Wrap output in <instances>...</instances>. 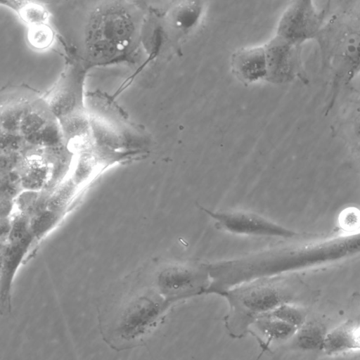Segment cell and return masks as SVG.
<instances>
[{
  "label": "cell",
  "instance_id": "1",
  "mask_svg": "<svg viewBox=\"0 0 360 360\" xmlns=\"http://www.w3.org/2000/svg\"><path fill=\"white\" fill-rule=\"evenodd\" d=\"M360 255V230L316 240L284 245L212 262L214 285L226 290L259 278L280 276Z\"/></svg>",
  "mask_w": 360,
  "mask_h": 360
},
{
  "label": "cell",
  "instance_id": "2",
  "mask_svg": "<svg viewBox=\"0 0 360 360\" xmlns=\"http://www.w3.org/2000/svg\"><path fill=\"white\" fill-rule=\"evenodd\" d=\"M143 17L139 7L131 1L97 4L84 27L86 63L102 65L127 58L139 45Z\"/></svg>",
  "mask_w": 360,
  "mask_h": 360
},
{
  "label": "cell",
  "instance_id": "3",
  "mask_svg": "<svg viewBox=\"0 0 360 360\" xmlns=\"http://www.w3.org/2000/svg\"><path fill=\"white\" fill-rule=\"evenodd\" d=\"M173 304L156 290L137 295L115 312L102 314L103 338L118 350L135 347L155 330Z\"/></svg>",
  "mask_w": 360,
  "mask_h": 360
},
{
  "label": "cell",
  "instance_id": "4",
  "mask_svg": "<svg viewBox=\"0 0 360 360\" xmlns=\"http://www.w3.org/2000/svg\"><path fill=\"white\" fill-rule=\"evenodd\" d=\"M226 299L229 311L224 325L232 338H241L251 324L280 305L290 303L291 295L278 276L259 278L219 292Z\"/></svg>",
  "mask_w": 360,
  "mask_h": 360
},
{
  "label": "cell",
  "instance_id": "5",
  "mask_svg": "<svg viewBox=\"0 0 360 360\" xmlns=\"http://www.w3.org/2000/svg\"><path fill=\"white\" fill-rule=\"evenodd\" d=\"M85 104L96 145L117 151L148 153L151 139L148 132L132 122L110 97L89 92Z\"/></svg>",
  "mask_w": 360,
  "mask_h": 360
},
{
  "label": "cell",
  "instance_id": "6",
  "mask_svg": "<svg viewBox=\"0 0 360 360\" xmlns=\"http://www.w3.org/2000/svg\"><path fill=\"white\" fill-rule=\"evenodd\" d=\"M88 67L80 60H69L56 82L42 96L58 122L87 115L84 89Z\"/></svg>",
  "mask_w": 360,
  "mask_h": 360
},
{
  "label": "cell",
  "instance_id": "7",
  "mask_svg": "<svg viewBox=\"0 0 360 360\" xmlns=\"http://www.w3.org/2000/svg\"><path fill=\"white\" fill-rule=\"evenodd\" d=\"M326 11L311 0L290 2L278 18L274 35L295 46L317 38L326 23Z\"/></svg>",
  "mask_w": 360,
  "mask_h": 360
},
{
  "label": "cell",
  "instance_id": "8",
  "mask_svg": "<svg viewBox=\"0 0 360 360\" xmlns=\"http://www.w3.org/2000/svg\"><path fill=\"white\" fill-rule=\"evenodd\" d=\"M210 277L204 264H170L156 274L155 290L166 300L175 304L184 300L207 294Z\"/></svg>",
  "mask_w": 360,
  "mask_h": 360
},
{
  "label": "cell",
  "instance_id": "9",
  "mask_svg": "<svg viewBox=\"0 0 360 360\" xmlns=\"http://www.w3.org/2000/svg\"><path fill=\"white\" fill-rule=\"evenodd\" d=\"M198 207L214 220L217 229L233 234L281 238H292L299 235L294 230L253 212L213 211L200 205Z\"/></svg>",
  "mask_w": 360,
  "mask_h": 360
},
{
  "label": "cell",
  "instance_id": "10",
  "mask_svg": "<svg viewBox=\"0 0 360 360\" xmlns=\"http://www.w3.org/2000/svg\"><path fill=\"white\" fill-rule=\"evenodd\" d=\"M267 63L266 82L273 84H286L308 79L302 56V46L291 44L274 35L264 44Z\"/></svg>",
  "mask_w": 360,
  "mask_h": 360
},
{
  "label": "cell",
  "instance_id": "11",
  "mask_svg": "<svg viewBox=\"0 0 360 360\" xmlns=\"http://www.w3.org/2000/svg\"><path fill=\"white\" fill-rule=\"evenodd\" d=\"M231 72L245 85L266 81V56L264 45L241 47L230 59Z\"/></svg>",
  "mask_w": 360,
  "mask_h": 360
},
{
  "label": "cell",
  "instance_id": "12",
  "mask_svg": "<svg viewBox=\"0 0 360 360\" xmlns=\"http://www.w3.org/2000/svg\"><path fill=\"white\" fill-rule=\"evenodd\" d=\"M15 169L20 176L22 189L41 191L48 186L51 176V165L43 149L27 146Z\"/></svg>",
  "mask_w": 360,
  "mask_h": 360
},
{
  "label": "cell",
  "instance_id": "13",
  "mask_svg": "<svg viewBox=\"0 0 360 360\" xmlns=\"http://www.w3.org/2000/svg\"><path fill=\"white\" fill-rule=\"evenodd\" d=\"M40 95L27 86H17L1 91V131L18 134L20 120L29 105Z\"/></svg>",
  "mask_w": 360,
  "mask_h": 360
},
{
  "label": "cell",
  "instance_id": "14",
  "mask_svg": "<svg viewBox=\"0 0 360 360\" xmlns=\"http://www.w3.org/2000/svg\"><path fill=\"white\" fill-rule=\"evenodd\" d=\"M204 2L186 1L173 5L165 16L169 37L181 39L198 28L203 18Z\"/></svg>",
  "mask_w": 360,
  "mask_h": 360
},
{
  "label": "cell",
  "instance_id": "15",
  "mask_svg": "<svg viewBox=\"0 0 360 360\" xmlns=\"http://www.w3.org/2000/svg\"><path fill=\"white\" fill-rule=\"evenodd\" d=\"M59 124L42 96L34 99L27 107L20 122L18 134L29 146L44 133Z\"/></svg>",
  "mask_w": 360,
  "mask_h": 360
},
{
  "label": "cell",
  "instance_id": "16",
  "mask_svg": "<svg viewBox=\"0 0 360 360\" xmlns=\"http://www.w3.org/2000/svg\"><path fill=\"white\" fill-rule=\"evenodd\" d=\"M297 330L284 321L264 315L251 324L248 333L255 337L264 352L270 349L271 346L292 339Z\"/></svg>",
  "mask_w": 360,
  "mask_h": 360
},
{
  "label": "cell",
  "instance_id": "17",
  "mask_svg": "<svg viewBox=\"0 0 360 360\" xmlns=\"http://www.w3.org/2000/svg\"><path fill=\"white\" fill-rule=\"evenodd\" d=\"M335 56L345 76L360 71V36L343 29L335 45Z\"/></svg>",
  "mask_w": 360,
  "mask_h": 360
},
{
  "label": "cell",
  "instance_id": "18",
  "mask_svg": "<svg viewBox=\"0 0 360 360\" xmlns=\"http://www.w3.org/2000/svg\"><path fill=\"white\" fill-rule=\"evenodd\" d=\"M1 4L13 10L27 27L49 24L50 13L41 4L31 1H4Z\"/></svg>",
  "mask_w": 360,
  "mask_h": 360
},
{
  "label": "cell",
  "instance_id": "19",
  "mask_svg": "<svg viewBox=\"0 0 360 360\" xmlns=\"http://www.w3.org/2000/svg\"><path fill=\"white\" fill-rule=\"evenodd\" d=\"M356 349H360V343L356 331L348 325L338 326L328 333L322 348L327 354H337Z\"/></svg>",
  "mask_w": 360,
  "mask_h": 360
},
{
  "label": "cell",
  "instance_id": "20",
  "mask_svg": "<svg viewBox=\"0 0 360 360\" xmlns=\"http://www.w3.org/2000/svg\"><path fill=\"white\" fill-rule=\"evenodd\" d=\"M326 334L320 323L305 322L292 338V347L304 351L322 349Z\"/></svg>",
  "mask_w": 360,
  "mask_h": 360
},
{
  "label": "cell",
  "instance_id": "21",
  "mask_svg": "<svg viewBox=\"0 0 360 360\" xmlns=\"http://www.w3.org/2000/svg\"><path fill=\"white\" fill-rule=\"evenodd\" d=\"M26 39L30 46L36 51H45L55 40V32L49 24L27 27Z\"/></svg>",
  "mask_w": 360,
  "mask_h": 360
},
{
  "label": "cell",
  "instance_id": "22",
  "mask_svg": "<svg viewBox=\"0 0 360 360\" xmlns=\"http://www.w3.org/2000/svg\"><path fill=\"white\" fill-rule=\"evenodd\" d=\"M62 213L48 208L35 214L30 218V231L33 238H40L53 228Z\"/></svg>",
  "mask_w": 360,
  "mask_h": 360
},
{
  "label": "cell",
  "instance_id": "23",
  "mask_svg": "<svg viewBox=\"0 0 360 360\" xmlns=\"http://www.w3.org/2000/svg\"><path fill=\"white\" fill-rule=\"evenodd\" d=\"M266 315L284 321L297 328H300L306 322V315L304 311L290 302L280 305Z\"/></svg>",
  "mask_w": 360,
  "mask_h": 360
},
{
  "label": "cell",
  "instance_id": "24",
  "mask_svg": "<svg viewBox=\"0 0 360 360\" xmlns=\"http://www.w3.org/2000/svg\"><path fill=\"white\" fill-rule=\"evenodd\" d=\"M27 146L19 134L1 131V153H22Z\"/></svg>",
  "mask_w": 360,
  "mask_h": 360
},
{
  "label": "cell",
  "instance_id": "25",
  "mask_svg": "<svg viewBox=\"0 0 360 360\" xmlns=\"http://www.w3.org/2000/svg\"><path fill=\"white\" fill-rule=\"evenodd\" d=\"M339 224L345 233L359 231L360 211L355 208H347L342 210L339 217Z\"/></svg>",
  "mask_w": 360,
  "mask_h": 360
},
{
  "label": "cell",
  "instance_id": "26",
  "mask_svg": "<svg viewBox=\"0 0 360 360\" xmlns=\"http://www.w3.org/2000/svg\"><path fill=\"white\" fill-rule=\"evenodd\" d=\"M343 29L360 36V2L347 12Z\"/></svg>",
  "mask_w": 360,
  "mask_h": 360
},
{
  "label": "cell",
  "instance_id": "27",
  "mask_svg": "<svg viewBox=\"0 0 360 360\" xmlns=\"http://www.w3.org/2000/svg\"><path fill=\"white\" fill-rule=\"evenodd\" d=\"M356 336L357 340L360 343V330L356 331Z\"/></svg>",
  "mask_w": 360,
  "mask_h": 360
}]
</instances>
